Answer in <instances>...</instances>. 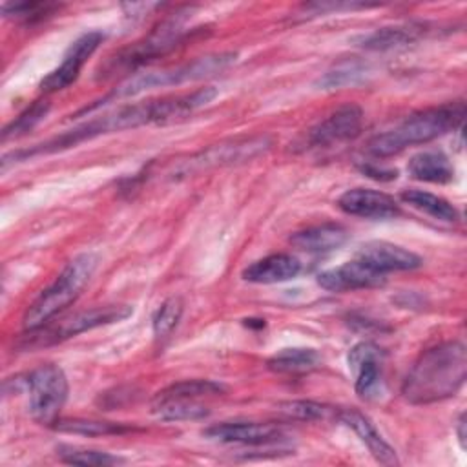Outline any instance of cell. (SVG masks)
<instances>
[{
    "label": "cell",
    "instance_id": "52a82bcc",
    "mask_svg": "<svg viewBox=\"0 0 467 467\" xmlns=\"http://www.w3.org/2000/svg\"><path fill=\"white\" fill-rule=\"evenodd\" d=\"M272 146L270 137L266 135H254V137H241L224 140L219 144H213L199 153L190 155L186 161H181L177 166H173L171 175L173 177H188L193 173H201L212 168H223L232 164H241L246 161H252Z\"/></svg>",
    "mask_w": 467,
    "mask_h": 467
},
{
    "label": "cell",
    "instance_id": "f546056e",
    "mask_svg": "<svg viewBox=\"0 0 467 467\" xmlns=\"http://www.w3.org/2000/svg\"><path fill=\"white\" fill-rule=\"evenodd\" d=\"M53 5L51 4H36V2H15V4H4L2 13L5 16H16V18H31L35 15L47 13Z\"/></svg>",
    "mask_w": 467,
    "mask_h": 467
},
{
    "label": "cell",
    "instance_id": "e0dca14e",
    "mask_svg": "<svg viewBox=\"0 0 467 467\" xmlns=\"http://www.w3.org/2000/svg\"><path fill=\"white\" fill-rule=\"evenodd\" d=\"M337 418L356 432V436L367 445L370 454L383 465H398V454L392 445L378 432L374 423L356 409H343L337 412Z\"/></svg>",
    "mask_w": 467,
    "mask_h": 467
},
{
    "label": "cell",
    "instance_id": "cb8c5ba5",
    "mask_svg": "<svg viewBox=\"0 0 467 467\" xmlns=\"http://www.w3.org/2000/svg\"><path fill=\"white\" fill-rule=\"evenodd\" d=\"M401 199L410 204L412 208L438 219V221H445V223H454L458 219V210L443 197L431 193V192H423V190H405L401 192Z\"/></svg>",
    "mask_w": 467,
    "mask_h": 467
},
{
    "label": "cell",
    "instance_id": "ac0fdd59",
    "mask_svg": "<svg viewBox=\"0 0 467 467\" xmlns=\"http://www.w3.org/2000/svg\"><path fill=\"white\" fill-rule=\"evenodd\" d=\"M301 272V263L290 254H270L254 261L243 270V279L255 285H274L294 279Z\"/></svg>",
    "mask_w": 467,
    "mask_h": 467
},
{
    "label": "cell",
    "instance_id": "7c38bea8",
    "mask_svg": "<svg viewBox=\"0 0 467 467\" xmlns=\"http://www.w3.org/2000/svg\"><path fill=\"white\" fill-rule=\"evenodd\" d=\"M131 314H133V308L128 305H108V306H95V308H89L84 312H77V314L66 317L64 321H60V325H57L55 328H46L40 343H46L47 339L49 341L67 339V337H73L86 330H93L97 327L124 321Z\"/></svg>",
    "mask_w": 467,
    "mask_h": 467
},
{
    "label": "cell",
    "instance_id": "3957f363",
    "mask_svg": "<svg viewBox=\"0 0 467 467\" xmlns=\"http://www.w3.org/2000/svg\"><path fill=\"white\" fill-rule=\"evenodd\" d=\"M97 265L99 257L93 252L78 254L67 261L57 279L27 306L22 319L24 328L35 330L44 327L55 314L73 303L89 283Z\"/></svg>",
    "mask_w": 467,
    "mask_h": 467
},
{
    "label": "cell",
    "instance_id": "7a4b0ae2",
    "mask_svg": "<svg viewBox=\"0 0 467 467\" xmlns=\"http://www.w3.org/2000/svg\"><path fill=\"white\" fill-rule=\"evenodd\" d=\"M465 104L462 100L420 109L401 120L396 128L374 135L367 151L374 157H390L412 144H425L462 126Z\"/></svg>",
    "mask_w": 467,
    "mask_h": 467
},
{
    "label": "cell",
    "instance_id": "8992f818",
    "mask_svg": "<svg viewBox=\"0 0 467 467\" xmlns=\"http://www.w3.org/2000/svg\"><path fill=\"white\" fill-rule=\"evenodd\" d=\"M188 18V13L179 11L177 15L170 16L168 20H164L155 31H151L146 38L131 44L130 47L119 51L117 55H113L102 67H100V77H111L117 71H130L135 69L139 66H142L144 62L164 55L166 51L173 49L182 33H184V20Z\"/></svg>",
    "mask_w": 467,
    "mask_h": 467
},
{
    "label": "cell",
    "instance_id": "1f68e13d",
    "mask_svg": "<svg viewBox=\"0 0 467 467\" xmlns=\"http://www.w3.org/2000/svg\"><path fill=\"white\" fill-rule=\"evenodd\" d=\"M456 434H458V441H460V447L465 449V416L462 414L460 420H458V425H456Z\"/></svg>",
    "mask_w": 467,
    "mask_h": 467
},
{
    "label": "cell",
    "instance_id": "ffe728a7",
    "mask_svg": "<svg viewBox=\"0 0 467 467\" xmlns=\"http://www.w3.org/2000/svg\"><path fill=\"white\" fill-rule=\"evenodd\" d=\"M423 35V26L420 24H400V26H385L378 27L367 35H359L354 42L359 47L372 51H387L394 47H401L416 42Z\"/></svg>",
    "mask_w": 467,
    "mask_h": 467
},
{
    "label": "cell",
    "instance_id": "5b68a950",
    "mask_svg": "<svg viewBox=\"0 0 467 467\" xmlns=\"http://www.w3.org/2000/svg\"><path fill=\"white\" fill-rule=\"evenodd\" d=\"M224 385L212 379H184L159 390L151 400V414L164 421H195L210 414L202 400L221 396Z\"/></svg>",
    "mask_w": 467,
    "mask_h": 467
},
{
    "label": "cell",
    "instance_id": "7402d4cb",
    "mask_svg": "<svg viewBox=\"0 0 467 467\" xmlns=\"http://www.w3.org/2000/svg\"><path fill=\"white\" fill-rule=\"evenodd\" d=\"M368 77V66L358 58H347L328 71H325L317 80L316 88L319 89H339L347 86H358Z\"/></svg>",
    "mask_w": 467,
    "mask_h": 467
},
{
    "label": "cell",
    "instance_id": "5bb4252c",
    "mask_svg": "<svg viewBox=\"0 0 467 467\" xmlns=\"http://www.w3.org/2000/svg\"><path fill=\"white\" fill-rule=\"evenodd\" d=\"M356 259L363 261L383 275L389 272H403L421 266V257L418 254L389 241H368L361 244Z\"/></svg>",
    "mask_w": 467,
    "mask_h": 467
},
{
    "label": "cell",
    "instance_id": "ba28073f",
    "mask_svg": "<svg viewBox=\"0 0 467 467\" xmlns=\"http://www.w3.org/2000/svg\"><path fill=\"white\" fill-rule=\"evenodd\" d=\"M27 407L31 416L46 425L58 420V412L67 400V378L58 365H40L24 379Z\"/></svg>",
    "mask_w": 467,
    "mask_h": 467
},
{
    "label": "cell",
    "instance_id": "30bf717a",
    "mask_svg": "<svg viewBox=\"0 0 467 467\" xmlns=\"http://www.w3.org/2000/svg\"><path fill=\"white\" fill-rule=\"evenodd\" d=\"M102 38H104V35L100 31H88V33L80 35L67 47L62 62L40 80V89L42 91H58V89L67 88L71 82H75L82 66L93 55V51L99 47Z\"/></svg>",
    "mask_w": 467,
    "mask_h": 467
},
{
    "label": "cell",
    "instance_id": "484cf974",
    "mask_svg": "<svg viewBox=\"0 0 467 467\" xmlns=\"http://www.w3.org/2000/svg\"><path fill=\"white\" fill-rule=\"evenodd\" d=\"M49 111V102L46 99L35 100L29 108H26L15 120H11L4 130H2V140L20 137L33 130Z\"/></svg>",
    "mask_w": 467,
    "mask_h": 467
},
{
    "label": "cell",
    "instance_id": "8fae6325",
    "mask_svg": "<svg viewBox=\"0 0 467 467\" xmlns=\"http://www.w3.org/2000/svg\"><path fill=\"white\" fill-rule=\"evenodd\" d=\"M363 126V111L358 104H345L332 111L327 119L317 122L308 131V144L317 148L334 146L352 140L359 135Z\"/></svg>",
    "mask_w": 467,
    "mask_h": 467
},
{
    "label": "cell",
    "instance_id": "9c48e42d",
    "mask_svg": "<svg viewBox=\"0 0 467 467\" xmlns=\"http://www.w3.org/2000/svg\"><path fill=\"white\" fill-rule=\"evenodd\" d=\"M347 361L354 376V389L358 396L363 400L379 396L383 387L385 352L376 343L361 341L350 348Z\"/></svg>",
    "mask_w": 467,
    "mask_h": 467
},
{
    "label": "cell",
    "instance_id": "4dcf8cb0",
    "mask_svg": "<svg viewBox=\"0 0 467 467\" xmlns=\"http://www.w3.org/2000/svg\"><path fill=\"white\" fill-rule=\"evenodd\" d=\"M363 173H367L368 177L376 179V181H390L396 179V170H378L374 166H363L361 168Z\"/></svg>",
    "mask_w": 467,
    "mask_h": 467
},
{
    "label": "cell",
    "instance_id": "9a60e30c",
    "mask_svg": "<svg viewBox=\"0 0 467 467\" xmlns=\"http://www.w3.org/2000/svg\"><path fill=\"white\" fill-rule=\"evenodd\" d=\"M202 436L219 443L266 445L281 440L283 432L274 423L257 421H223L202 431Z\"/></svg>",
    "mask_w": 467,
    "mask_h": 467
},
{
    "label": "cell",
    "instance_id": "d6986e66",
    "mask_svg": "<svg viewBox=\"0 0 467 467\" xmlns=\"http://www.w3.org/2000/svg\"><path fill=\"white\" fill-rule=\"evenodd\" d=\"M347 239H348V234L341 224L323 223V224H314L299 232H294L290 235V244L308 254H323V252L337 250L339 246L345 244Z\"/></svg>",
    "mask_w": 467,
    "mask_h": 467
},
{
    "label": "cell",
    "instance_id": "83f0119b",
    "mask_svg": "<svg viewBox=\"0 0 467 467\" xmlns=\"http://www.w3.org/2000/svg\"><path fill=\"white\" fill-rule=\"evenodd\" d=\"M184 310V303L179 296H171L168 297L153 314L151 319V327H153V334L155 337H166L173 332V328L179 325L181 316Z\"/></svg>",
    "mask_w": 467,
    "mask_h": 467
},
{
    "label": "cell",
    "instance_id": "4fadbf2b",
    "mask_svg": "<svg viewBox=\"0 0 467 467\" xmlns=\"http://www.w3.org/2000/svg\"><path fill=\"white\" fill-rule=\"evenodd\" d=\"M339 210L363 219H394L401 213L400 204L389 193L370 188H352L339 195Z\"/></svg>",
    "mask_w": 467,
    "mask_h": 467
},
{
    "label": "cell",
    "instance_id": "277c9868",
    "mask_svg": "<svg viewBox=\"0 0 467 467\" xmlns=\"http://www.w3.org/2000/svg\"><path fill=\"white\" fill-rule=\"evenodd\" d=\"M235 58H237V55L232 51L212 53V55L199 57L192 62H186L182 66H177V67L137 73V75L130 77L128 80H124L106 100L133 97V95H139V93H142L146 89H153V88L177 86V84H184V82L201 80V78H206V77L224 71L228 66H232L235 62Z\"/></svg>",
    "mask_w": 467,
    "mask_h": 467
},
{
    "label": "cell",
    "instance_id": "603a6c76",
    "mask_svg": "<svg viewBox=\"0 0 467 467\" xmlns=\"http://www.w3.org/2000/svg\"><path fill=\"white\" fill-rule=\"evenodd\" d=\"M321 358L314 348H283L274 354L266 367L277 374H303L310 372L319 365Z\"/></svg>",
    "mask_w": 467,
    "mask_h": 467
},
{
    "label": "cell",
    "instance_id": "d4e9b609",
    "mask_svg": "<svg viewBox=\"0 0 467 467\" xmlns=\"http://www.w3.org/2000/svg\"><path fill=\"white\" fill-rule=\"evenodd\" d=\"M53 429L58 432L82 434V436H106V434H120V432L128 431V427L122 423L100 421V420H82V418L57 420L53 423Z\"/></svg>",
    "mask_w": 467,
    "mask_h": 467
},
{
    "label": "cell",
    "instance_id": "44dd1931",
    "mask_svg": "<svg viewBox=\"0 0 467 467\" xmlns=\"http://www.w3.org/2000/svg\"><path fill=\"white\" fill-rule=\"evenodd\" d=\"M407 171L412 179L434 184H445L454 179V168L449 157L440 150H425L410 157Z\"/></svg>",
    "mask_w": 467,
    "mask_h": 467
},
{
    "label": "cell",
    "instance_id": "4316f807",
    "mask_svg": "<svg viewBox=\"0 0 467 467\" xmlns=\"http://www.w3.org/2000/svg\"><path fill=\"white\" fill-rule=\"evenodd\" d=\"M277 410L292 420L301 421H316V420H327L330 414H336L332 407H327L317 401L310 400H292V401H281L277 403ZM337 416V414H336Z\"/></svg>",
    "mask_w": 467,
    "mask_h": 467
},
{
    "label": "cell",
    "instance_id": "f1b7e54d",
    "mask_svg": "<svg viewBox=\"0 0 467 467\" xmlns=\"http://www.w3.org/2000/svg\"><path fill=\"white\" fill-rule=\"evenodd\" d=\"M58 456L66 463L84 465V467H104V465H115V463L122 462V458L113 456L109 452L93 451V449H78V447H60Z\"/></svg>",
    "mask_w": 467,
    "mask_h": 467
},
{
    "label": "cell",
    "instance_id": "2e32d148",
    "mask_svg": "<svg viewBox=\"0 0 467 467\" xmlns=\"http://www.w3.org/2000/svg\"><path fill=\"white\" fill-rule=\"evenodd\" d=\"M385 283V275L359 259L328 268L317 275V285L328 292H348L374 288Z\"/></svg>",
    "mask_w": 467,
    "mask_h": 467
},
{
    "label": "cell",
    "instance_id": "6da1fadb",
    "mask_svg": "<svg viewBox=\"0 0 467 467\" xmlns=\"http://www.w3.org/2000/svg\"><path fill=\"white\" fill-rule=\"evenodd\" d=\"M467 378V348L462 341H441L423 350L403 379L409 403L427 405L454 396Z\"/></svg>",
    "mask_w": 467,
    "mask_h": 467
}]
</instances>
